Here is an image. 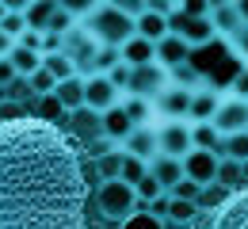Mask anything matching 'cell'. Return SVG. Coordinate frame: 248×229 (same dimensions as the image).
Listing matches in <instances>:
<instances>
[{
    "label": "cell",
    "instance_id": "1",
    "mask_svg": "<svg viewBox=\"0 0 248 229\" xmlns=\"http://www.w3.org/2000/svg\"><path fill=\"white\" fill-rule=\"evenodd\" d=\"M88 176L80 149L38 115L0 119V229L84 226Z\"/></svg>",
    "mask_w": 248,
    "mask_h": 229
},
{
    "label": "cell",
    "instance_id": "2",
    "mask_svg": "<svg viewBox=\"0 0 248 229\" xmlns=\"http://www.w3.org/2000/svg\"><path fill=\"white\" fill-rule=\"evenodd\" d=\"M92 19H88V34H92L95 42H107V46H123L126 38L134 34V15H126L119 8H111V4H99L88 12Z\"/></svg>",
    "mask_w": 248,
    "mask_h": 229
},
{
    "label": "cell",
    "instance_id": "3",
    "mask_svg": "<svg viewBox=\"0 0 248 229\" xmlns=\"http://www.w3.org/2000/svg\"><path fill=\"white\" fill-rule=\"evenodd\" d=\"M99 210H103V218H111V222H123L126 214L138 206V191H134V183H126V180H103L99 183Z\"/></svg>",
    "mask_w": 248,
    "mask_h": 229
},
{
    "label": "cell",
    "instance_id": "4",
    "mask_svg": "<svg viewBox=\"0 0 248 229\" xmlns=\"http://www.w3.org/2000/svg\"><path fill=\"white\" fill-rule=\"evenodd\" d=\"M168 84V69L164 65H153V61H145V65H130V80H126L123 88L130 96H145L153 99L160 88Z\"/></svg>",
    "mask_w": 248,
    "mask_h": 229
},
{
    "label": "cell",
    "instance_id": "5",
    "mask_svg": "<svg viewBox=\"0 0 248 229\" xmlns=\"http://www.w3.org/2000/svg\"><path fill=\"white\" fill-rule=\"evenodd\" d=\"M214 226L217 229H241V226H248V187H237V191L225 195V202L214 210Z\"/></svg>",
    "mask_w": 248,
    "mask_h": 229
},
{
    "label": "cell",
    "instance_id": "6",
    "mask_svg": "<svg viewBox=\"0 0 248 229\" xmlns=\"http://www.w3.org/2000/svg\"><path fill=\"white\" fill-rule=\"evenodd\" d=\"M191 149V130H187L180 119H168L160 130H156V153H168V157H184Z\"/></svg>",
    "mask_w": 248,
    "mask_h": 229
},
{
    "label": "cell",
    "instance_id": "7",
    "mask_svg": "<svg viewBox=\"0 0 248 229\" xmlns=\"http://www.w3.org/2000/svg\"><path fill=\"white\" fill-rule=\"evenodd\" d=\"M214 122L221 134H229V130H248V99L245 96H233V99H225V103H217V111H214Z\"/></svg>",
    "mask_w": 248,
    "mask_h": 229
},
{
    "label": "cell",
    "instance_id": "8",
    "mask_svg": "<svg viewBox=\"0 0 248 229\" xmlns=\"http://www.w3.org/2000/svg\"><path fill=\"white\" fill-rule=\"evenodd\" d=\"M153 107L164 119H184L187 107H191V88H184V84H164L153 96Z\"/></svg>",
    "mask_w": 248,
    "mask_h": 229
},
{
    "label": "cell",
    "instance_id": "9",
    "mask_svg": "<svg viewBox=\"0 0 248 229\" xmlns=\"http://www.w3.org/2000/svg\"><path fill=\"white\" fill-rule=\"evenodd\" d=\"M184 176H191L195 183H210L214 180V168H217V157L210 153V149H199V145H191L184 157Z\"/></svg>",
    "mask_w": 248,
    "mask_h": 229
},
{
    "label": "cell",
    "instance_id": "10",
    "mask_svg": "<svg viewBox=\"0 0 248 229\" xmlns=\"http://www.w3.org/2000/svg\"><path fill=\"white\" fill-rule=\"evenodd\" d=\"M84 103L95 107V111L119 103V88L107 80V73H92V76H84Z\"/></svg>",
    "mask_w": 248,
    "mask_h": 229
},
{
    "label": "cell",
    "instance_id": "11",
    "mask_svg": "<svg viewBox=\"0 0 248 229\" xmlns=\"http://www.w3.org/2000/svg\"><path fill=\"white\" fill-rule=\"evenodd\" d=\"M153 58L160 61V65L168 69V65H176V61H184V58H191V42H187L184 34H160L153 42Z\"/></svg>",
    "mask_w": 248,
    "mask_h": 229
},
{
    "label": "cell",
    "instance_id": "12",
    "mask_svg": "<svg viewBox=\"0 0 248 229\" xmlns=\"http://www.w3.org/2000/svg\"><path fill=\"white\" fill-rule=\"evenodd\" d=\"M69 115H73V134H77V141H84V145H88L92 137L103 134V115H99L95 107L80 103V107H73Z\"/></svg>",
    "mask_w": 248,
    "mask_h": 229
},
{
    "label": "cell",
    "instance_id": "13",
    "mask_svg": "<svg viewBox=\"0 0 248 229\" xmlns=\"http://www.w3.org/2000/svg\"><path fill=\"white\" fill-rule=\"evenodd\" d=\"M99 115H103V134H107L111 141H123L126 134L134 130V119L123 111V103H111V107H103Z\"/></svg>",
    "mask_w": 248,
    "mask_h": 229
},
{
    "label": "cell",
    "instance_id": "14",
    "mask_svg": "<svg viewBox=\"0 0 248 229\" xmlns=\"http://www.w3.org/2000/svg\"><path fill=\"white\" fill-rule=\"evenodd\" d=\"M123 145H126V153H134V157L149 161V157L156 153V130H149V126L141 122V126H134V130L123 137Z\"/></svg>",
    "mask_w": 248,
    "mask_h": 229
},
{
    "label": "cell",
    "instance_id": "15",
    "mask_svg": "<svg viewBox=\"0 0 248 229\" xmlns=\"http://www.w3.org/2000/svg\"><path fill=\"white\" fill-rule=\"evenodd\" d=\"M149 172H153L156 180H160V187H164V191H168V187H172V183H176V180H180V176H184V161H180V157H168V153H153V157H149Z\"/></svg>",
    "mask_w": 248,
    "mask_h": 229
},
{
    "label": "cell",
    "instance_id": "16",
    "mask_svg": "<svg viewBox=\"0 0 248 229\" xmlns=\"http://www.w3.org/2000/svg\"><path fill=\"white\" fill-rule=\"evenodd\" d=\"M210 12H214V15H210L214 31H225V34H233L237 27H241V19H245V8L233 4V0H221V4H214Z\"/></svg>",
    "mask_w": 248,
    "mask_h": 229
},
{
    "label": "cell",
    "instance_id": "17",
    "mask_svg": "<svg viewBox=\"0 0 248 229\" xmlns=\"http://www.w3.org/2000/svg\"><path fill=\"white\" fill-rule=\"evenodd\" d=\"M134 34H141V38L156 42L160 34H168V23H164V15H160V12H149V8H141V12L134 15Z\"/></svg>",
    "mask_w": 248,
    "mask_h": 229
},
{
    "label": "cell",
    "instance_id": "18",
    "mask_svg": "<svg viewBox=\"0 0 248 229\" xmlns=\"http://www.w3.org/2000/svg\"><path fill=\"white\" fill-rule=\"evenodd\" d=\"M176 34H184L191 46H199V42H206V38L214 34V23H210V15H187V12H184L180 31H176Z\"/></svg>",
    "mask_w": 248,
    "mask_h": 229
},
{
    "label": "cell",
    "instance_id": "19",
    "mask_svg": "<svg viewBox=\"0 0 248 229\" xmlns=\"http://www.w3.org/2000/svg\"><path fill=\"white\" fill-rule=\"evenodd\" d=\"M119 54H123L126 65H145V61H153V42L141 38V34H130L123 46H119Z\"/></svg>",
    "mask_w": 248,
    "mask_h": 229
},
{
    "label": "cell",
    "instance_id": "20",
    "mask_svg": "<svg viewBox=\"0 0 248 229\" xmlns=\"http://www.w3.org/2000/svg\"><path fill=\"white\" fill-rule=\"evenodd\" d=\"M54 96L62 99V107H65V111L80 107V103H84V76H77V73H73V76L58 80V84H54Z\"/></svg>",
    "mask_w": 248,
    "mask_h": 229
},
{
    "label": "cell",
    "instance_id": "21",
    "mask_svg": "<svg viewBox=\"0 0 248 229\" xmlns=\"http://www.w3.org/2000/svg\"><path fill=\"white\" fill-rule=\"evenodd\" d=\"M217 103H221V99H217V92L202 84V92H195V96H191V107H187V115H191L195 122H202V119H214Z\"/></svg>",
    "mask_w": 248,
    "mask_h": 229
},
{
    "label": "cell",
    "instance_id": "22",
    "mask_svg": "<svg viewBox=\"0 0 248 229\" xmlns=\"http://www.w3.org/2000/svg\"><path fill=\"white\" fill-rule=\"evenodd\" d=\"M191 145H199V149H210L214 157H221V130H217L210 119H202V122L191 130Z\"/></svg>",
    "mask_w": 248,
    "mask_h": 229
},
{
    "label": "cell",
    "instance_id": "23",
    "mask_svg": "<svg viewBox=\"0 0 248 229\" xmlns=\"http://www.w3.org/2000/svg\"><path fill=\"white\" fill-rule=\"evenodd\" d=\"M214 180L221 183V187H229V191H237V187H245V176H241V161H233V157H217Z\"/></svg>",
    "mask_w": 248,
    "mask_h": 229
},
{
    "label": "cell",
    "instance_id": "24",
    "mask_svg": "<svg viewBox=\"0 0 248 229\" xmlns=\"http://www.w3.org/2000/svg\"><path fill=\"white\" fill-rule=\"evenodd\" d=\"M195 198H168V214H164V226H191L195 218Z\"/></svg>",
    "mask_w": 248,
    "mask_h": 229
},
{
    "label": "cell",
    "instance_id": "25",
    "mask_svg": "<svg viewBox=\"0 0 248 229\" xmlns=\"http://www.w3.org/2000/svg\"><path fill=\"white\" fill-rule=\"evenodd\" d=\"M54 8H58V0H31V4L23 8V19H27V27H38V31H46V23H50Z\"/></svg>",
    "mask_w": 248,
    "mask_h": 229
},
{
    "label": "cell",
    "instance_id": "26",
    "mask_svg": "<svg viewBox=\"0 0 248 229\" xmlns=\"http://www.w3.org/2000/svg\"><path fill=\"white\" fill-rule=\"evenodd\" d=\"M8 58H12V65H16V73H19V76H27L31 69L42 65V54H38V50H31V46H19V42L8 50Z\"/></svg>",
    "mask_w": 248,
    "mask_h": 229
},
{
    "label": "cell",
    "instance_id": "27",
    "mask_svg": "<svg viewBox=\"0 0 248 229\" xmlns=\"http://www.w3.org/2000/svg\"><path fill=\"white\" fill-rule=\"evenodd\" d=\"M221 157L248 161V130H229V134H221Z\"/></svg>",
    "mask_w": 248,
    "mask_h": 229
},
{
    "label": "cell",
    "instance_id": "28",
    "mask_svg": "<svg viewBox=\"0 0 248 229\" xmlns=\"http://www.w3.org/2000/svg\"><path fill=\"white\" fill-rule=\"evenodd\" d=\"M168 80L172 84H184V88H195V84H206L202 80V73L191 65V58H184V61H176V65H168Z\"/></svg>",
    "mask_w": 248,
    "mask_h": 229
},
{
    "label": "cell",
    "instance_id": "29",
    "mask_svg": "<svg viewBox=\"0 0 248 229\" xmlns=\"http://www.w3.org/2000/svg\"><path fill=\"white\" fill-rule=\"evenodd\" d=\"M225 195H229V187H221L217 180H210V183H202V187H199L195 206H199V210H217V206L225 202Z\"/></svg>",
    "mask_w": 248,
    "mask_h": 229
},
{
    "label": "cell",
    "instance_id": "30",
    "mask_svg": "<svg viewBox=\"0 0 248 229\" xmlns=\"http://www.w3.org/2000/svg\"><path fill=\"white\" fill-rule=\"evenodd\" d=\"M42 65L54 73V80H65V76H73V73H77L73 58H69L65 50H50V54H42Z\"/></svg>",
    "mask_w": 248,
    "mask_h": 229
},
{
    "label": "cell",
    "instance_id": "31",
    "mask_svg": "<svg viewBox=\"0 0 248 229\" xmlns=\"http://www.w3.org/2000/svg\"><path fill=\"white\" fill-rule=\"evenodd\" d=\"M34 115H38V119H46V122H62L69 111L62 107V99L54 96V92H46V96H38V103H34Z\"/></svg>",
    "mask_w": 248,
    "mask_h": 229
},
{
    "label": "cell",
    "instance_id": "32",
    "mask_svg": "<svg viewBox=\"0 0 248 229\" xmlns=\"http://www.w3.org/2000/svg\"><path fill=\"white\" fill-rule=\"evenodd\" d=\"M145 172H149V161H141V157H134V153H126V149H123V168H119V180L138 183Z\"/></svg>",
    "mask_w": 248,
    "mask_h": 229
},
{
    "label": "cell",
    "instance_id": "33",
    "mask_svg": "<svg viewBox=\"0 0 248 229\" xmlns=\"http://www.w3.org/2000/svg\"><path fill=\"white\" fill-rule=\"evenodd\" d=\"M123 111L130 115V119H134V126H141V122L153 115V99H145V96H130V99L123 103Z\"/></svg>",
    "mask_w": 248,
    "mask_h": 229
},
{
    "label": "cell",
    "instance_id": "34",
    "mask_svg": "<svg viewBox=\"0 0 248 229\" xmlns=\"http://www.w3.org/2000/svg\"><path fill=\"white\" fill-rule=\"evenodd\" d=\"M27 76H31L27 84H31V92H34V96H46V92H54V84H58V80H54V73H50V69H46V65L31 69Z\"/></svg>",
    "mask_w": 248,
    "mask_h": 229
},
{
    "label": "cell",
    "instance_id": "35",
    "mask_svg": "<svg viewBox=\"0 0 248 229\" xmlns=\"http://www.w3.org/2000/svg\"><path fill=\"white\" fill-rule=\"evenodd\" d=\"M134 191H138V198H141V202H149V198H156L160 191H164V187H160V180H156L153 172H145V176L134 183Z\"/></svg>",
    "mask_w": 248,
    "mask_h": 229
},
{
    "label": "cell",
    "instance_id": "36",
    "mask_svg": "<svg viewBox=\"0 0 248 229\" xmlns=\"http://www.w3.org/2000/svg\"><path fill=\"white\" fill-rule=\"evenodd\" d=\"M199 187H202V183H195L191 176H180L168 191H172V198H195V195H199Z\"/></svg>",
    "mask_w": 248,
    "mask_h": 229
},
{
    "label": "cell",
    "instance_id": "37",
    "mask_svg": "<svg viewBox=\"0 0 248 229\" xmlns=\"http://www.w3.org/2000/svg\"><path fill=\"white\" fill-rule=\"evenodd\" d=\"M23 27H27V19H23V12H4V15H0V31H8L12 38H16V34L23 31Z\"/></svg>",
    "mask_w": 248,
    "mask_h": 229
},
{
    "label": "cell",
    "instance_id": "38",
    "mask_svg": "<svg viewBox=\"0 0 248 229\" xmlns=\"http://www.w3.org/2000/svg\"><path fill=\"white\" fill-rule=\"evenodd\" d=\"M73 19H77V15H69L62 4H58V8H54V15H50V23H46V31H69V27H73Z\"/></svg>",
    "mask_w": 248,
    "mask_h": 229
},
{
    "label": "cell",
    "instance_id": "39",
    "mask_svg": "<svg viewBox=\"0 0 248 229\" xmlns=\"http://www.w3.org/2000/svg\"><path fill=\"white\" fill-rule=\"evenodd\" d=\"M107 80H111L115 88H123L126 80H130V65H126L123 58H119V61H115V65H111V69H107Z\"/></svg>",
    "mask_w": 248,
    "mask_h": 229
},
{
    "label": "cell",
    "instance_id": "40",
    "mask_svg": "<svg viewBox=\"0 0 248 229\" xmlns=\"http://www.w3.org/2000/svg\"><path fill=\"white\" fill-rule=\"evenodd\" d=\"M58 4H62L69 15H88V12L95 8V0H58Z\"/></svg>",
    "mask_w": 248,
    "mask_h": 229
},
{
    "label": "cell",
    "instance_id": "41",
    "mask_svg": "<svg viewBox=\"0 0 248 229\" xmlns=\"http://www.w3.org/2000/svg\"><path fill=\"white\" fill-rule=\"evenodd\" d=\"M180 8H184L187 15H206L210 12V0H180Z\"/></svg>",
    "mask_w": 248,
    "mask_h": 229
},
{
    "label": "cell",
    "instance_id": "42",
    "mask_svg": "<svg viewBox=\"0 0 248 229\" xmlns=\"http://www.w3.org/2000/svg\"><path fill=\"white\" fill-rule=\"evenodd\" d=\"M111 8H119V12H126V15H138L141 8H145V0H107Z\"/></svg>",
    "mask_w": 248,
    "mask_h": 229
},
{
    "label": "cell",
    "instance_id": "43",
    "mask_svg": "<svg viewBox=\"0 0 248 229\" xmlns=\"http://www.w3.org/2000/svg\"><path fill=\"white\" fill-rule=\"evenodd\" d=\"M233 96H245V99H248V65L233 76Z\"/></svg>",
    "mask_w": 248,
    "mask_h": 229
},
{
    "label": "cell",
    "instance_id": "44",
    "mask_svg": "<svg viewBox=\"0 0 248 229\" xmlns=\"http://www.w3.org/2000/svg\"><path fill=\"white\" fill-rule=\"evenodd\" d=\"M12 76H16V65H12V58H8V54H0V88H4Z\"/></svg>",
    "mask_w": 248,
    "mask_h": 229
},
{
    "label": "cell",
    "instance_id": "45",
    "mask_svg": "<svg viewBox=\"0 0 248 229\" xmlns=\"http://www.w3.org/2000/svg\"><path fill=\"white\" fill-rule=\"evenodd\" d=\"M50 50H62V31H46V38H42V54H50Z\"/></svg>",
    "mask_w": 248,
    "mask_h": 229
},
{
    "label": "cell",
    "instance_id": "46",
    "mask_svg": "<svg viewBox=\"0 0 248 229\" xmlns=\"http://www.w3.org/2000/svg\"><path fill=\"white\" fill-rule=\"evenodd\" d=\"M233 42H237V46H241V50L248 54V19H241V27L233 31Z\"/></svg>",
    "mask_w": 248,
    "mask_h": 229
},
{
    "label": "cell",
    "instance_id": "47",
    "mask_svg": "<svg viewBox=\"0 0 248 229\" xmlns=\"http://www.w3.org/2000/svg\"><path fill=\"white\" fill-rule=\"evenodd\" d=\"M145 8H149V12H160V15H168L172 0H145Z\"/></svg>",
    "mask_w": 248,
    "mask_h": 229
},
{
    "label": "cell",
    "instance_id": "48",
    "mask_svg": "<svg viewBox=\"0 0 248 229\" xmlns=\"http://www.w3.org/2000/svg\"><path fill=\"white\" fill-rule=\"evenodd\" d=\"M0 4H4V8H8V12H23V8H27V4H31V0H0Z\"/></svg>",
    "mask_w": 248,
    "mask_h": 229
},
{
    "label": "cell",
    "instance_id": "49",
    "mask_svg": "<svg viewBox=\"0 0 248 229\" xmlns=\"http://www.w3.org/2000/svg\"><path fill=\"white\" fill-rule=\"evenodd\" d=\"M12 46H16V38H12V34H8V31H0V54H8Z\"/></svg>",
    "mask_w": 248,
    "mask_h": 229
},
{
    "label": "cell",
    "instance_id": "50",
    "mask_svg": "<svg viewBox=\"0 0 248 229\" xmlns=\"http://www.w3.org/2000/svg\"><path fill=\"white\" fill-rule=\"evenodd\" d=\"M241 176H245V187H248V161H241Z\"/></svg>",
    "mask_w": 248,
    "mask_h": 229
},
{
    "label": "cell",
    "instance_id": "51",
    "mask_svg": "<svg viewBox=\"0 0 248 229\" xmlns=\"http://www.w3.org/2000/svg\"><path fill=\"white\" fill-rule=\"evenodd\" d=\"M4 12H8V8H4V4H0V15H4Z\"/></svg>",
    "mask_w": 248,
    "mask_h": 229
},
{
    "label": "cell",
    "instance_id": "52",
    "mask_svg": "<svg viewBox=\"0 0 248 229\" xmlns=\"http://www.w3.org/2000/svg\"><path fill=\"white\" fill-rule=\"evenodd\" d=\"M172 4H180V0H172Z\"/></svg>",
    "mask_w": 248,
    "mask_h": 229
}]
</instances>
